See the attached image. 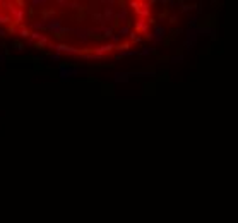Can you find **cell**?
Segmentation results:
<instances>
[{
	"label": "cell",
	"mask_w": 238,
	"mask_h": 223,
	"mask_svg": "<svg viewBox=\"0 0 238 223\" xmlns=\"http://www.w3.org/2000/svg\"><path fill=\"white\" fill-rule=\"evenodd\" d=\"M149 0H0V31L43 52L113 58L153 36Z\"/></svg>",
	"instance_id": "obj_1"
}]
</instances>
